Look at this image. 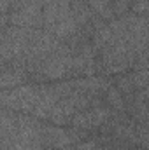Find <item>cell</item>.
Masks as SVG:
<instances>
[{"mask_svg":"<svg viewBox=\"0 0 149 150\" xmlns=\"http://www.w3.org/2000/svg\"><path fill=\"white\" fill-rule=\"evenodd\" d=\"M42 138H44V145L46 149H53V150H60V149H67L70 145H74L69 131H63L60 126L53 124H44L42 126Z\"/></svg>","mask_w":149,"mask_h":150,"instance_id":"cell-6","label":"cell"},{"mask_svg":"<svg viewBox=\"0 0 149 150\" xmlns=\"http://www.w3.org/2000/svg\"><path fill=\"white\" fill-rule=\"evenodd\" d=\"M98 54L105 74H125L133 68L137 59V52L132 49V45L116 35H112L111 42Z\"/></svg>","mask_w":149,"mask_h":150,"instance_id":"cell-2","label":"cell"},{"mask_svg":"<svg viewBox=\"0 0 149 150\" xmlns=\"http://www.w3.org/2000/svg\"><path fill=\"white\" fill-rule=\"evenodd\" d=\"M44 30L62 42H69L79 32L72 14L70 0L44 2Z\"/></svg>","mask_w":149,"mask_h":150,"instance_id":"cell-1","label":"cell"},{"mask_svg":"<svg viewBox=\"0 0 149 150\" xmlns=\"http://www.w3.org/2000/svg\"><path fill=\"white\" fill-rule=\"evenodd\" d=\"M112 9H114V14L121 18V16L128 14V11L132 9V0H114Z\"/></svg>","mask_w":149,"mask_h":150,"instance_id":"cell-9","label":"cell"},{"mask_svg":"<svg viewBox=\"0 0 149 150\" xmlns=\"http://www.w3.org/2000/svg\"><path fill=\"white\" fill-rule=\"evenodd\" d=\"M105 100L114 112H126V100L117 87H109L105 91Z\"/></svg>","mask_w":149,"mask_h":150,"instance_id":"cell-7","label":"cell"},{"mask_svg":"<svg viewBox=\"0 0 149 150\" xmlns=\"http://www.w3.org/2000/svg\"><path fill=\"white\" fill-rule=\"evenodd\" d=\"M40 96H42L40 86H34V84L25 86L23 84L19 87L2 91L0 100H2V107L4 108L32 115L34 110L37 108L39 103H40Z\"/></svg>","mask_w":149,"mask_h":150,"instance_id":"cell-3","label":"cell"},{"mask_svg":"<svg viewBox=\"0 0 149 150\" xmlns=\"http://www.w3.org/2000/svg\"><path fill=\"white\" fill-rule=\"evenodd\" d=\"M44 2L46 0H28L19 9L9 12V25L25 28H44Z\"/></svg>","mask_w":149,"mask_h":150,"instance_id":"cell-4","label":"cell"},{"mask_svg":"<svg viewBox=\"0 0 149 150\" xmlns=\"http://www.w3.org/2000/svg\"><path fill=\"white\" fill-rule=\"evenodd\" d=\"M86 2L91 5V9H93L102 19H105V21H112V19L116 18L111 0H86Z\"/></svg>","mask_w":149,"mask_h":150,"instance_id":"cell-8","label":"cell"},{"mask_svg":"<svg viewBox=\"0 0 149 150\" xmlns=\"http://www.w3.org/2000/svg\"><path fill=\"white\" fill-rule=\"evenodd\" d=\"M112 115H114V110L111 107H93V108H88L84 112L75 113L69 126H74L77 129H82V131L90 133L93 129L102 127Z\"/></svg>","mask_w":149,"mask_h":150,"instance_id":"cell-5","label":"cell"}]
</instances>
